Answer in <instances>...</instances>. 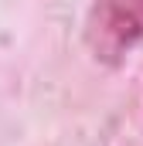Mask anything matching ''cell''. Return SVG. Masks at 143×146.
I'll return each mask as SVG.
<instances>
[{"label":"cell","instance_id":"cell-1","mask_svg":"<svg viewBox=\"0 0 143 146\" xmlns=\"http://www.w3.org/2000/svg\"><path fill=\"white\" fill-rule=\"evenodd\" d=\"M143 41V0H96L85 21V44L99 61H119Z\"/></svg>","mask_w":143,"mask_h":146}]
</instances>
